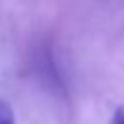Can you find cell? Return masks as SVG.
I'll use <instances>...</instances> for the list:
<instances>
[{
    "instance_id": "6da1fadb",
    "label": "cell",
    "mask_w": 124,
    "mask_h": 124,
    "mask_svg": "<svg viewBox=\"0 0 124 124\" xmlns=\"http://www.w3.org/2000/svg\"><path fill=\"white\" fill-rule=\"evenodd\" d=\"M0 124H16V116L10 103L2 99H0Z\"/></svg>"
},
{
    "instance_id": "7a4b0ae2",
    "label": "cell",
    "mask_w": 124,
    "mask_h": 124,
    "mask_svg": "<svg viewBox=\"0 0 124 124\" xmlns=\"http://www.w3.org/2000/svg\"><path fill=\"white\" fill-rule=\"evenodd\" d=\"M110 124H124V107H118V108L112 112Z\"/></svg>"
}]
</instances>
